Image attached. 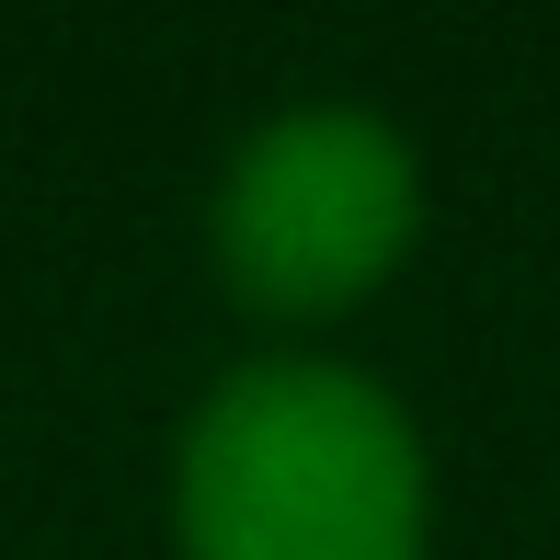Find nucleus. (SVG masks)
<instances>
[{"label": "nucleus", "instance_id": "obj_1", "mask_svg": "<svg viewBox=\"0 0 560 560\" xmlns=\"http://www.w3.org/2000/svg\"><path fill=\"white\" fill-rule=\"evenodd\" d=\"M423 435L366 366L264 354L229 366L172 457L184 560H423Z\"/></svg>", "mask_w": 560, "mask_h": 560}, {"label": "nucleus", "instance_id": "obj_2", "mask_svg": "<svg viewBox=\"0 0 560 560\" xmlns=\"http://www.w3.org/2000/svg\"><path fill=\"white\" fill-rule=\"evenodd\" d=\"M218 275L264 320L366 310L423 241V161L366 104H298L252 126L218 172Z\"/></svg>", "mask_w": 560, "mask_h": 560}]
</instances>
